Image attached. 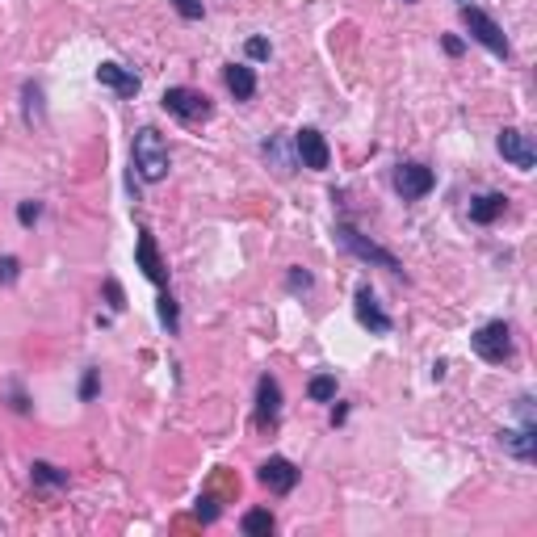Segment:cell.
I'll list each match as a JSON object with an SVG mask.
<instances>
[{
	"label": "cell",
	"instance_id": "8fae6325",
	"mask_svg": "<svg viewBox=\"0 0 537 537\" xmlns=\"http://www.w3.org/2000/svg\"><path fill=\"white\" fill-rule=\"evenodd\" d=\"M134 260H139V268H143L147 281H156V286H164V281H168V268H164V257H159L156 235H151V232H139V244H134Z\"/></svg>",
	"mask_w": 537,
	"mask_h": 537
},
{
	"label": "cell",
	"instance_id": "2e32d148",
	"mask_svg": "<svg viewBox=\"0 0 537 537\" xmlns=\"http://www.w3.org/2000/svg\"><path fill=\"white\" fill-rule=\"evenodd\" d=\"M223 80H227V88H232L235 101H248L252 93H257V76H252V68H248V63H227Z\"/></svg>",
	"mask_w": 537,
	"mask_h": 537
},
{
	"label": "cell",
	"instance_id": "484cf974",
	"mask_svg": "<svg viewBox=\"0 0 537 537\" xmlns=\"http://www.w3.org/2000/svg\"><path fill=\"white\" fill-rule=\"evenodd\" d=\"M197 516H202V521H219V500H214V496H202V500H197Z\"/></svg>",
	"mask_w": 537,
	"mask_h": 537
},
{
	"label": "cell",
	"instance_id": "d6986e66",
	"mask_svg": "<svg viewBox=\"0 0 537 537\" xmlns=\"http://www.w3.org/2000/svg\"><path fill=\"white\" fill-rule=\"evenodd\" d=\"M306 395L315 403H332L336 399V378H332V374H315V378L306 382Z\"/></svg>",
	"mask_w": 537,
	"mask_h": 537
},
{
	"label": "cell",
	"instance_id": "52a82bcc",
	"mask_svg": "<svg viewBox=\"0 0 537 537\" xmlns=\"http://www.w3.org/2000/svg\"><path fill=\"white\" fill-rule=\"evenodd\" d=\"M432 185H437V177L428 164H399L395 168V189L403 202H420L424 194H432Z\"/></svg>",
	"mask_w": 537,
	"mask_h": 537
},
{
	"label": "cell",
	"instance_id": "d4e9b609",
	"mask_svg": "<svg viewBox=\"0 0 537 537\" xmlns=\"http://www.w3.org/2000/svg\"><path fill=\"white\" fill-rule=\"evenodd\" d=\"M265 156L278 159V172H281V177H290V159L281 156V139H268V143H265Z\"/></svg>",
	"mask_w": 537,
	"mask_h": 537
},
{
	"label": "cell",
	"instance_id": "4fadbf2b",
	"mask_svg": "<svg viewBox=\"0 0 537 537\" xmlns=\"http://www.w3.org/2000/svg\"><path fill=\"white\" fill-rule=\"evenodd\" d=\"M281 415V387L273 374H260L257 382V424L260 428H273Z\"/></svg>",
	"mask_w": 537,
	"mask_h": 537
},
{
	"label": "cell",
	"instance_id": "9c48e42d",
	"mask_svg": "<svg viewBox=\"0 0 537 537\" xmlns=\"http://www.w3.org/2000/svg\"><path fill=\"white\" fill-rule=\"evenodd\" d=\"M257 478H260V487H268L273 496H290L298 487V466L290 458H268V462H260Z\"/></svg>",
	"mask_w": 537,
	"mask_h": 537
},
{
	"label": "cell",
	"instance_id": "3957f363",
	"mask_svg": "<svg viewBox=\"0 0 537 537\" xmlns=\"http://www.w3.org/2000/svg\"><path fill=\"white\" fill-rule=\"evenodd\" d=\"M470 344H475V353L483 357V361L504 366V361L513 357V328H508L504 319H491V323H483V328L470 336Z\"/></svg>",
	"mask_w": 537,
	"mask_h": 537
},
{
	"label": "cell",
	"instance_id": "f1b7e54d",
	"mask_svg": "<svg viewBox=\"0 0 537 537\" xmlns=\"http://www.w3.org/2000/svg\"><path fill=\"white\" fill-rule=\"evenodd\" d=\"M268 50L273 47H268L265 38H248V59H268Z\"/></svg>",
	"mask_w": 537,
	"mask_h": 537
},
{
	"label": "cell",
	"instance_id": "6da1fadb",
	"mask_svg": "<svg viewBox=\"0 0 537 537\" xmlns=\"http://www.w3.org/2000/svg\"><path fill=\"white\" fill-rule=\"evenodd\" d=\"M131 164H134V172H139L147 185H156V181L168 177V143H164V134H159L156 126H143V131L134 134Z\"/></svg>",
	"mask_w": 537,
	"mask_h": 537
},
{
	"label": "cell",
	"instance_id": "83f0119b",
	"mask_svg": "<svg viewBox=\"0 0 537 537\" xmlns=\"http://www.w3.org/2000/svg\"><path fill=\"white\" fill-rule=\"evenodd\" d=\"M97 387H101V374H97V369H85V382H80V399H93V395H97Z\"/></svg>",
	"mask_w": 537,
	"mask_h": 537
},
{
	"label": "cell",
	"instance_id": "30bf717a",
	"mask_svg": "<svg viewBox=\"0 0 537 537\" xmlns=\"http://www.w3.org/2000/svg\"><path fill=\"white\" fill-rule=\"evenodd\" d=\"M353 311H357V319H361V328L378 332V336H387V332L395 328L391 315H387V311L378 306V298H374V290H369V286H357V294H353Z\"/></svg>",
	"mask_w": 537,
	"mask_h": 537
},
{
	"label": "cell",
	"instance_id": "ac0fdd59",
	"mask_svg": "<svg viewBox=\"0 0 537 537\" xmlns=\"http://www.w3.org/2000/svg\"><path fill=\"white\" fill-rule=\"evenodd\" d=\"M30 478H34L38 487H68V470H59V466H50V462H34L30 466Z\"/></svg>",
	"mask_w": 537,
	"mask_h": 537
},
{
	"label": "cell",
	"instance_id": "4316f807",
	"mask_svg": "<svg viewBox=\"0 0 537 537\" xmlns=\"http://www.w3.org/2000/svg\"><path fill=\"white\" fill-rule=\"evenodd\" d=\"M105 298H110V306L114 311H126V294H123V286H118V281H105Z\"/></svg>",
	"mask_w": 537,
	"mask_h": 537
},
{
	"label": "cell",
	"instance_id": "f546056e",
	"mask_svg": "<svg viewBox=\"0 0 537 537\" xmlns=\"http://www.w3.org/2000/svg\"><path fill=\"white\" fill-rule=\"evenodd\" d=\"M441 47H445V55H462V38H453V34H445V38H441Z\"/></svg>",
	"mask_w": 537,
	"mask_h": 537
},
{
	"label": "cell",
	"instance_id": "7c38bea8",
	"mask_svg": "<svg viewBox=\"0 0 537 537\" xmlns=\"http://www.w3.org/2000/svg\"><path fill=\"white\" fill-rule=\"evenodd\" d=\"M504 453H513L516 462H533L537 458V424H516L500 432Z\"/></svg>",
	"mask_w": 537,
	"mask_h": 537
},
{
	"label": "cell",
	"instance_id": "9a60e30c",
	"mask_svg": "<svg viewBox=\"0 0 537 537\" xmlns=\"http://www.w3.org/2000/svg\"><path fill=\"white\" fill-rule=\"evenodd\" d=\"M508 210V197L504 194H478V197H470V223H496Z\"/></svg>",
	"mask_w": 537,
	"mask_h": 537
},
{
	"label": "cell",
	"instance_id": "cb8c5ba5",
	"mask_svg": "<svg viewBox=\"0 0 537 537\" xmlns=\"http://www.w3.org/2000/svg\"><path fill=\"white\" fill-rule=\"evenodd\" d=\"M38 219H42V202H22V206H17V223H22V227H34Z\"/></svg>",
	"mask_w": 537,
	"mask_h": 537
},
{
	"label": "cell",
	"instance_id": "7402d4cb",
	"mask_svg": "<svg viewBox=\"0 0 537 537\" xmlns=\"http://www.w3.org/2000/svg\"><path fill=\"white\" fill-rule=\"evenodd\" d=\"M22 278V260L17 257H0V286H13Z\"/></svg>",
	"mask_w": 537,
	"mask_h": 537
},
{
	"label": "cell",
	"instance_id": "5b68a950",
	"mask_svg": "<svg viewBox=\"0 0 537 537\" xmlns=\"http://www.w3.org/2000/svg\"><path fill=\"white\" fill-rule=\"evenodd\" d=\"M462 25L470 30V38H475V42H483V47L491 50V55H500V59H508V55H513V47H508L504 30L491 22L483 9H475V5H462Z\"/></svg>",
	"mask_w": 537,
	"mask_h": 537
},
{
	"label": "cell",
	"instance_id": "ba28073f",
	"mask_svg": "<svg viewBox=\"0 0 537 537\" xmlns=\"http://www.w3.org/2000/svg\"><path fill=\"white\" fill-rule=\"evenodd\" d=\"M294 151L303 159V168H315L323 172L332 164V151H328V139L315 131V126H303V131L294 134Z\"/></svg>",
	"mask_w": 537,
	"mask_h": 537
},
{
	"label": "cell",
	"instance_id": "277c9868",
	"mask_svg": "<svg viewBox=\"0 0 537 537\" xmlns=\"http://www.w3.org/2000/svg\"><path fill=\"white\" fill-rule=\"evenodd\" d=\"M336 235H341V244L349 248L357 260H366V265H378V268H391V273H403L399 257H395V252H387L382 244H374V240H366V235L353 227V223H341V227H336Z\"/></svg>",
	"mask_w": 537,
	"mask_h": 537
},
{
	"label": "cell",
	"instance_id": "7a4b0ae2",
	"mask_svg": "<svg viewBox=\"0 0 537 537\" xmlns=\"http://www.w3.org/2000/svg\"><path fill=\"white\" fill-rule=\"evenodd\" d=\"M159 105H164V110H168L172 118H181V123H189V126L206 123L210 114H214V105H210L206 93H197V88H185V85L164 88V97H159Z\"/></svg>",
	"mask_w": 537,
	"mask_h": 537
},
{
	"label": "cell",
	"instance_id": "4dcf8cb0",
	"mask_svg": "<svg viewBox=\"0 0 537 537\" xmlns=\"http://www.w3.org/2000/svg\"><path fill=\"white\" fill-rule=\"evenodd\" d=\"M407 5H415V0H407Z\"/></svg>",
	"mask_w": 537,
	"mask_h": 537
},
{
	"label": "cell",
	"instance_id": "5bb4252c",
	"mask_svg": "<svg viewBox=\"0 0 537 537\" xmlns=\"http://www.w3.org/2000/svg\"><path fill=\"white\" fill-rule=\"evenodd\" d=\"M97 85L114 88L118 97H134V93H139V76H134L131 68H123V63H101V68H97Z\"/></svg>",
	"mask_w": 537,
	"mask_h": 537
},
{
	"label": "cell",
	"instance_id": "8992f818",
	"mask_svg": "<svg viewBox=\"0 0 537 537\" xmlns=\"http://www.w3.org/2000/svg\"><path fill=\"white\" fill-rule=\"evenodd\" d=\"M500 156L513 164V168H521V172H533L537 168V147H533V139H529L521 126H504L500 131Z\"/></svg>",
	"mask_w": 537,
	"mask_h": 537
},
{
	"label": "cell",
	"instance_id": "44dd1931",
	"mask_svg": "<svg viewBox=\"0 0 537 537\" xmlns=\"http://www.w3.org/2000/svg\"><path fill=\"white\" fill-rule=\"evenodd\" d=\"M286 286H290L294 294H306V290H311V273H306L303 265H294L290 273H286Z\"/></svg>",
	"mask_w": 537,
	"mask_h": 537
},
{
	"label": "cell",
	"instance_id": "e0dca14e",
	"mask_svg": "<svg viewBox=\"0 0 537 537\" xmlns=\"http://www.w3.org/2000/svg\"><path fill=\"white\" fill-rule=\"evenodd\" d=\"M240 529H244L248 537H268L273 529H278V521H273V513H268V508H252V513H244Z\"/></svg>",
	"mask_w": 537,
	"mask_h": 537
},
{
	"label": "cell",
	"instance_id": "603a6c76",
	"mask_svg": "<svg viewBox=\"0 0 537 537\" xmlns=\"http://www.w3.org/2000/svg\"><path fill=\"white\" fill-rule=\"evenodd\" d=\"M172 9L181 13L185 22H202V13H206L202 9V0H172Z\"/></svg>",
	"mask_w": 537,
	"mask_h": 537
},
{
	"label": "cell",
	"instance_id": "ffe728a7",
	"mask_svg": "<svg viewBox=\"0 0 537 537\" xmlns=\"http://www.w3.org/2000/svg\"><path fill=\"white\" fill-rule=\"evenodd\" d=\"M156 311H159V323H164L168 332H177V323H181V311H177V298H172V294H159Z\"/></svg>",
	"mask_w": 537,
	"mask_h": 537
}]
</instances>
